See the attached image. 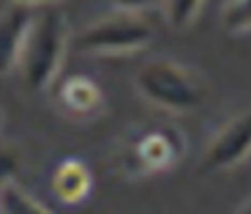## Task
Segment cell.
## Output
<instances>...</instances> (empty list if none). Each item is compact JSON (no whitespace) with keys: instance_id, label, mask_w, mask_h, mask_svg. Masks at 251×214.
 I'll return each instance as SVG.
<instances>
[{"instance_id":"ba28073f","label":"cell","mask_w":251,"mask_h":214,"mask_svg":"<svg viewBox=\"0 0 251 214\" xmlns=\"http://www.w3.org/2000/svg\"><path fill=\"white\" fill-rule=\"evenodd\" d=\"M176 153L178 148L174 145L172 140L162 132L147 135L140 143L138 148L140 160L150 169H163L169 166L175 160Z\"/></svg>"},{"instance_id":"8fae6325","label":"cell","mask_w":251,"mask_h":214,"mask_svg":"<svg viewBox=\"0 0 251 214\" xmlns=\"http://www.w3.org/2000/svg\"><path fill=\"white\" fill-rule=\"evenodd\" d=\"M203 6L204 1H168L165 12L174 26L188 28L199 19Z\"/></svg>"},{"instance_id":"30bf717a","label":"cell","mask_w":251,"mask_h":214,"mask_svg":"<svg viewBox=\"0 0 251 214\" xmlns=\"http://www.w3.org/2000/svg\"><path fill=\"white\" fill-rule=\"evenodd\" d=\"M225 28L232 34H246L251 31V0L228 1L222 10Z\"/></svg>"},{"instance_id":"3957f363","label":"cell","mask_w":251,"mask_h":214,"mask_svg":"<svg viewBox=\"0 0 251 214\" xmlns=\"http://www.w3.org/2000/svg\"><path fill=\"white\" fill-rule=\"evenodd\" d=\"M153 40V28L141 13L124 6L90 26L78 37L76 46L84 51L100 56H121L143 50Z\"/></svg>"},{"instance_id":"7c38bea8","label":"cell","mask_w":251,"mask_h":214,"mask_svg":"<svg viewBox=\"0 0 251 214\" xmlns=\"http://www.w3.org/2000/svg\"><path fill=\"white\" fill-rule=\"evenodd\" d=\"M235 214H251V198L249 201H246V203L241 206V209H240Z\"/></svg>"},{"instance_id":"52a82bcc","label":"cell","mask_w":251,"mask_h":214,"mask_svg":"<svg viewBox=\"0 0 251 214\" xmlns=\"http://www.w3.org/2000/svg\"><path fill=\"white\" fill-rule=\"evenodd\" d=\"M65 104L75 112H90L100 101V91L93 81L85 76H72L62 87Z\"/></svg>"},{"instance_id":"277c9868","label":"cell","mask_w":251,"mask_h":214,"mask_svg":"<svg viewBox=\"0 0 251 214\" xmlns=\"http://www.w3.org/2000/svg\"><path fill=\"white\" fill-rule=\"evenodd\" d=\"M251 154V112L231 119L209 144L201 166L207 172H221L244 162Z\"/></svg>"},{"instance_id":"8992f818","label":"cell","mask_w":251,"mask_h":214,"mask_svg":"<svg viewBox=\"0 0 251 214\" xmlns=\"http://www.w3.org/2000/svg\"><path fill=\"white\" fill-rule=\"evenodd\" d=\"M90 185L91 181L87 169L76 162L65 163L54 176L56 194L68 204H75L76 201L82 200L88 192Z\"/></svg>"},{"instance_id":"5b68a950","label":"cell","mask_w":251,"mask_h":214,"mask_svg":"<svg viewBox=\"0 0 251 214\" xmlns=\"http://www.w3.org/2000/svg\"><path fill=\"white\" fill-rule=\"evenodd\" d=\"M34 21L35 19L25 4L15 3L10 7L3 9L0 26V59L3 73H7L13 66L21 63Z\"/></svg>"},{"instance_id":"7a4b0ae2","label":"cell","mask_w":251,"mask_h":214,"mask_svg":"<svg viewBox=\"0 0 251 214\" xmlns=\"http://www.w3.org/2000/svg\"><path fill=\"white\" fill-rule=\"evenodd\" d=\"M69 40L68 21L59 10H47L34 21L21 63L28 84L47 88L62 69Z\"/></svg>"},{"instance_id":"9c48e42d","label":"cell","mask_w":251,"mask_h":214,"mask_svg":"<svg viewBox=\"0 0 251 214\" xmlns=\"http://www.w3.org/2000/svg\"><path fill=\"white\" fill-rule=\"evenodd\" d=\"M1 213L3 214H53L16 182L3 178L1 182Z\"/></svg>"},{"instance_id":"6da1fadb","label":"cell","mask_w":251,"mask_h":214,"mask_svg":"<svg viewBox=\"0 0 251 214\" xmlns=\"http://www.w3.org/2000/svg\"><path fill=\"white\" fill-rule=\"evenodd\" d=\"M135 84L149 101L174 112L193 110L207 95V85L201 75L172 60H154L144 65L135 76Z\"/></svg>"}]
</instances>
